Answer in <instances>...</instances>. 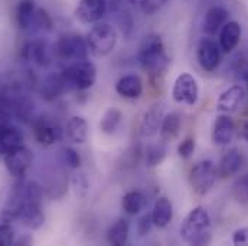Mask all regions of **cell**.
<instances>
[{"label":"cell","instance_id":"6da1fadb","mask_svg":"<svg viewBox=\"0 0 248 246\" xmlns=\"http://www.w3.org/2000/svg\"><path fill=\"white\" fill-rule=\"evenodd\" d=\"M139 63L149 72L150 79H162L169 68V57L165 52V45L160 35L150 33L144 38L137 54Z\"/></svg>","mask_w":248,"mask_h":246},{"label":"cell","instance_id":"7a4b0ae2","mask_svg":"<svg viewBox=\"0 0 248 246\" xmlns=\"http://www.w3.org/2000/svg\"><path fill=\"white\" fill-rule=\"evenodd\" d=\"M181 238L189 245H208L211 242V217L205 207H193L181 225Z\"/></svg>","mask_w":248,"mask_h":246},{"label":"cell","instance_id":"3957f363","mask_svg":"<svg viewBox=\"0 0 248 246\" xmlns=\"http://www.w3.org/2000/svg\"><path fill=\"white\" fill-rule=\"evenodd\" d=\"M117 41V30L108 23H97L95 26L91 28V30L87 35L88 49L95 57L110 55L114 51Z\"/></svg>","mask_w":248,"mask_h":246},{"label":"cell","instance_id":"277c9868","mask_svg":"<svg viewBox=\"0 0 248 246\" xmlns=\"http://www.w3.org/2000/svg\"><path fill=\"white\" fill-rule=\"evenodd\" d=\"M62 75L68 87H72L78 91H87L97 81V68L93 62L84 59L71 63L63 69Z\"/></svg>","mask_w":248,"mask_h":246},{"label":"cell","instance_id":"5b68a950","mask_svg":"<svg viewBox=\"0 0 248 246\" xmlns=\"http://www.w3.org/2000/svg\"><path fill=\"white\" fill-rule=\"evenodd\" d=\"M88 51L87 39L75 33L61 36L54 46L55 58L63 62L84 61L88 57Z\"/></svg>","mask_w":248,"mask_h":246},{"label":"cell","instance_id":"8992f818","mask_svg":"<svg viewBox=\"0 0 248 246\" xmlns=\"http://www.w3.org/2000/svg\"><path fill=\"white\" fill-rule=\"evenodd\" d=\"M217 176H218V170L215 163L212 160H202L192 167L189 173V182L195 193L203 196L212 188L217 180Z\"/></svg>","mask_w":248,"mask_h":246},{"label":"cell","instance_id":"52a82bcc","mask_svg":"<svg viewBox=\"0 0 248 246\" xmlns=\"http://www.w3.org/2000/svg\"><path fill=\"white\" fill-rule=\"evenodd\" d=\"M172 97L175 102L185 104V105H195L199 98V87L193 75L190 73H181L173 84Z\"/></svg>","mask_w":248,"mask_h":246},{"label":"cell","instance_id":"ba28073f","mask_svg":"<svg viewBox=\"0 0 248 246\" xmlns=\"http://www.w3.org/2000/svg\"><path fill=\"white\" fill-rule=\"evenodd\" d=\"M32 161H33L32 151L23 145L9 151L4 157L6 169L15 177H23L26 174V172L31 169Z\"/></svg>","mask_w":248,"mask_h":246},{"label":"cell","instance_id":"9c48e42d","mask_svg":"<svg viewBox=\"0 0 248 246\" xmlns=\"http://www.w3.org/2000/svg\"><path fill=\"white\" fill-rule=\"evenodd\" d=\"M107 0H79L75 9V17L84 25L98 23L107 13Z\"/></svg>","mask_w":248,"mask_h":246},{"label":"cell","instance_id":"30bf717a","mask_svg":"<svg viewBox=\"0 0 248 246\" xmlns=\"http://www.w3.org/2000/svg\"><path fill=\"white\" fill-rule=\"evenodd\" d=\"M196 58L201 68L206 72L215 71L221 63V48L209 38H203L196 51Z\"/></svg>","mask_w":248,"mask_h":246},{"label":"cell","instance_id":"8fae6325","mask_svg":"<svg viewBox=\"0 0 248 246\" xmlns=\"http://www.w3.org/2000/svg\"><path fill=\"white\" fill-rule=\"evenodd\" d=\"M22 57L38 66H48L54 59V48L45 41H31L22 49Z\"/></svg>","mask_w":248,"mask_h":246},{"label":"cell","instance_id":"7c38bea8","mask_svg":"<svg viewBox=\"0 0 248 246\" xmlns=\"http://www.w3.org/2000/svg\"><path fill=\"white\" fill-rule=\"evenodd\" d=\"M244 98H246L244 87L240 85V84L231 85L225 91H222L221 95L218 97L217 108L222 114H232V113H235L240 108V105L243 104Z\"/></svg>","mask_w":248,"mask_h":246},{"label":"cell","instance_id":"4fadbf2b","mask_svg":"<svg viewBox=\"0 0 248 246\" xmlns=\"http://www.w3.org/2000/svg\"><path fill=\"white\" fill-rule=\"evenodd\" d=\"M163 113H165L163 102H155L146 110L140 123V134L143 137H153L159 132L160 124L165 117Z\"/></svg>","mask_w":248,"mask_h":246},{"label":"cell","instance_id":"5bb4252c","mask_svg":"<svg viewBox=\"0 0 248 246\" xmlns=\"http://www.w3.org/2000/svg\"><path fill=\"white\" fill-rule=\"evenodd\" d=\"M243 163H244V157H243V153L238 148L228 150L222 156V159H221V161H219V164L217 167L218 176L221 179H230V177L235 176L240 172V169L243 167Z\"/></svg>","mask_w":248,"mask_h":246},{"label":"cell","instance_id":"9a60e30c","mask_svg":"<svg viewBox=\"0 0 248 246\" xmlns=\"http://www.w3.org/2000/svg\"><path fill=\"white\" fill-rule=\"evenodd\" d=\"M235 125L230 114H221L217 117L212 130V141L218 145H227L232 141Z\"/></svg>","mask_w":248,"mask_h":246},{"label":"cell","instance_id":"2e32d148","mask_svg":"<svg viewBox=\"0 0 248 246\" xmlns=\"http://www.w3.org/2000/svg\"><path fill=\"white\" fill-rule=\"evenodd\" d=\"M241 41V25L235 20L227 22L219 30V48L222 52H232Z\"/></svg>","mask_w":248,"mask_h":246},{"label":"cell","instance_id":"e0dca14e","mask_svg":"<svg viewBox=\"0 0 248 246\" xmlns=\"http://www.w3.org/2000/svg\"><path fill=\"white\" fill-rule=\"evenodd\" d=\"M25 204H26V199H25V196H23L20 187L17 186V187L12 191L10 197L6 200V203H4V206H3V210H1V220H3V222H7V223H10V222H13V220H19V217H20V215H22V212H23Z\"/></svg>","mask_w":248,"mask_h":246},{"label":"cell","instance_id":"ac0fdd59","mask_svg":"<svg viewBox=\"0 0 248 246\" xmlns=\"http://www.w3.org/2000/svg\"><path fill=\"white\" fill-rule=\"evenodd\" d=\"M228 10L222 6H212L206 10L203 17V32L208 36H215L221 28L227 23Z\"/></svg>","mask_w":248,"mask_h":246},{"label":"cell","instance_id":"d6986e66","mask_svg":"<svg viewBox=\"0 0 248 246\" xmlns=\"http://www.w3.org/2000/svg\"><path fill=\"white\" fill-rule=\"evenodd\" d=\"M19 222L31 231L39 229L45 222V215L42 210V203L39 202H26L23 212L19 217Z\"/></svg>","mask_w":248,"mask_h":246},{"label":"cell","instance_id":"ffe728a7","mask_svg":"<svg viewBox=\"0 0 248 246\" xmlns=\"http://www.w3.org/2000/svg\"><path fill=\"white\" fill-rule=\"evenodd\" d=\"M116 92L127 100H136L143 94V82L139 75L128 73L122 76L116 84Z\"/></svg>","mask_w":248,"mask_h":246},{"label":"cell","instance_id":"44dd1931","mask_svg":"<svg viewBox=\"0 0 248 246\" xmlns=\"http://www.w3.org/2000/svg\"><path fill=\"white\" fill-rule=\"evenodd\" d=\"M33 134H35L36 141L45 147L52 145L55 141H58L61 138V130L58 125H54V124L42 121V120L35 124Z\"/></svg>","mask_w":248,"mask_h":246},{"label":"cell","instance_id":"7402d4cb","mask_svg":"<svg viewBox=\"0 0 248 246\" xmlns=\"http://www.w3.org/2000/svg\"><path fill=\"white\" fill-rule=\"evenodd\" d=\"M173 216V207L172 203L168 197L162 196L155 202L153 206V212H152V219H153V225L157 228H166Z\"/></svg>","mask_w":248,"mask_h":246},{"label":"cell","instance_id":"603a6c76","mask_svg":"<svg viewBox=\"0 0 248 246\" xmlns=\"http://www.w3.org/2000/svg\"><path fill=\"white\" fill-rule=\"evenodd\" d=\"M182 130V118L179 113H170L163 117L162 124H160V138L163 141H173L179 137Z\"/></svg>","mask_w":248,"mask_h":246},{"label":"cell","instance_id":"cb8c5ba5","mask_svg":"<svg viewBox=\"0 0 248 246\" xmlns=\"http://www.w3.org/2000/svg\"><path fill=\"white\" fill-rule=\"evenodd\" d=\"M66 87L68 85H66V81L62 73H52V75L46 76L45 81L42 82L41 94L46 101H54L57 97L61 95Z\"/></svg>","mask_w":248,"mask_h":246},{"label":"cell","instance_id":"d4e9b609","mask_svg":"<svg viewBox=\"0 0 248 246\" xmlns=\"http://www.w3.org/2000/svg\"><path fill=\"white\" fill-rule=\"evenodd\" d=\"M23 135L22 132L10 125H3L0 127V151L7 154L9 151L17 148L22 145Z\"/></svg>","mask_w":248,"mask_h":246},{"label":"cell","instance_id":"484cf974","mask_svg":"<svg viewBox=\"0 0 248 246\" xmlns=\"http://www.w3.org/2000/svg\"><path fill=\"white\" fill-rule=\"evenodd\" d=\"M65 132L72 143L82 144L88 138V123L82 117H71L66 123Z\"/></svg>","mask_w":248,"mask_h":246},{"label":"cell","instance_id":"4316f807","mask_svg":"<svg viewBox=\"0 0 248 246\" xmlns=\"http://www.w3.org/2000/svg\"><path fill=\"white\" fill-rule=\"evenodd\" d=\"M128 235H130L128 222L125 219H119L110 226V229L107 232V239L111 245L123 246L128 241Z\"/></svg>","mask_w":248,"mask_h":246},{"label":"cell","instance_id":"83f0119b","mask_svg":"<svg viewBox=\"0 0 248 246\" xmlns=\"http://www.w3.org/2000/svg\"><path fill=\"white\" fill-rule=\"evenodd\" d=\"M146 203H147V199L140 191H128L124 194L123 200H122L124 212L127 215H131V216L140 213L146 207Z\"/></svg>","mask_w":248,"mask_h":246},{"label":"cell","instance_id":"f1b7e54d","mask_svg":"<svg viewBox=\"0 0 248 246\" xmlns=\"http://www.w3.org/2000/svg\"><path fill=\"white\" fill-rule=\"evenodd\" d=\"M36 6L33 3V0H20L16 9V20L20 29L23 30H29L33 14H35Z\"/></svg>","mask_w":248,"mask_h":246},{"label":"cell","instance_id":"f546056e","mask_svg":"<svg viewBox=\"0 0 248 246\" xmlns=\"http://www.w3.org/2000/svg\"><path fill=\"white\" fill-rule=\"evenodd\" d=\"M122 118H123V114L120 110L117 108H108L103 117H101V121H100V130L101 132L107 134V135H111L116 132V130L119 128V125L122 123Z\"/></svg>","mask_w":248,"mask_h":246},{"label":"cell","instance_id":"4dcf8cb0","mask_svg":"<svg viewBox=\"0 0 248 246\" xmlns=\"http://www.w3.org/2000/svg\"><path fill=\"white\" fill-rule=\"evenodd\" d=\"M166 141L162 140V143H155L150 144L146 150V163L149 167H156L159 166L163 159L166 157Z\"/></svg>","mask_w":248,"mask_h":246},{"label":"cell","instance_id":"1f68e13d","mask_svg":"<svg viewBox=\"0 0 248 246\" xmlns=\"http://www.w3.org/2000/svg\"><path fill=\"white\" fill-rule=\"evenodd\" d=\"M31 29L32 30H39V32H48V30L52 29V19H51L49 13L45 9L36 7L29 30Z\"/></svg>","mask_w":248,"mask_h":246},{"label":"cell","instance_id":"d6a6232c","mask_svg":"<svg viewBox=\"0 0 248 246\" xmlns=\"http://www.w3.org/2000/svg\"><path fill=\"white\" fill-rule=\"evenodd\" d=\"M232 197L238 203H248V173L238 177L232 185Z\"/></svg>","mask_w":248,"mask_h":246},{"label":"cell","instance_id":"836d02e7","mask_svg":"<svg viewBox=\"0 0 248 246\" xmlns=\"http://www.w3.org/2000/svg\"><path fill=\"white\" fill-rule=\"evenodd\" d=\"M60 160L62 164H65L69 169H78L81 166L79 154L71 147H63L60 150Z\"/></svg>","mask_w":248,"mask_h":246},{"label":"cell","instance_id":"e575fe53","mask_svg":"<svg viewBox=\"0 0 248 246\" xmlns=\"http://www.w3.org/2000/svg\"><path fill=\"white\" fill-rule=\"evenodd\" d=\"M71 183H72V188H74V191H75V194H77L78 197H84V196L88 193L90 182H88L85 173H82V172L75 173V174L72 176Z\"/></svg>","mask_w":248,"mask_h":246},{"label":"cell","instance_id":"d590c367","mask_svg":"<svg viewBox=\"0 0 248 246\" xmlns=\"http://www.w3.org/2000/svg\"><path fill=\"white\" fill-rule=\"evenodd\" d=\"M169 0H140V9L144 14L153 16L160 12Z\"/></svg>","mask_w":248,"mask_h":246},{"label":"cell","instance_id":"8d00e7d4","mask_svg":"<svg viewBox=\"0 0 248 246\" xmlns=\"http://www.w3.org/2000/svg\"><path fill=\"white\" fill-rule=\"evenodd\" d=\"M195 148H196L195 138L187 137V138H185V140L178 145V154H179V157H181V159H184V160H189V159L193 156Z\"/></svg>","mask_w":248,"mask_h":246},{"label":"cell","instance_id":"74e56055","mask_svg":"<svg viewBox=\"0 0 248 246\" xmlns=\"http://www.w3.org/2000/svg\"><path fill=\"white\" fill-rule=\"evenodd\" d=\"M13 244H15V231L7 222H3L0 225V246H9Z\"/></svg>","mask_w":248,"mask_h":246},{"label":"cell","instance_id":"f35d334b","mask_svg":"<svg viewBox=\"0 0 248 246\" xmlns=\"http://www.w3.org/2000/svg\"><path fill=\"white\" fill-rule=\"evenodd\" d=\"M232 244L237 246H248V228H240L232 233Z\"/></svg>","mask_w":248,"mask_h":246},{"label":"cell","instance_id":"ab89813d","mask_svg":"<svg viewBox=\"0 0 248 246\" xmlns=\"http://www.w3.org/2000/svg\"><path fill=\"white\" fill-rule=\"evenodd\" d=\"M152 226H153L152 213H150V215L147 213V215H144V216L139 220V233H140L141 236H144L146 233H149V232H150Z\"/></svg>","mask_w":248,"mask_h":246},{"label":"cell","instance_id":"60d3db41","mask_svg":"<svg viewBox=\"0 0 248 246\" xmlns=\"http://www.w3.org/2000/svg\"><path fill=\"white\" fill-rule=\"evenodd\" d=\"M16 244H17V245H29V244H32V238H31V236H28V238H22V239H19Z\"/></svg>","mask_w":248,"mask_h":246},{"label":"cell","instance_id":"b9f144b4","mask_svg":"<svg viewBox=\"0 0 248 246\" xmlns=\"http://www.w3.org/2000/svg\"><path fill=\"white\" fill-rule=\"evenodd\" d=\"M243 137H244V140L248 143V121H246L244 125H243Z\"/></svg>","mask_w":248,"mask_h":246},{"label":"cell","instance_id":"7bdbcfd3","mask_svg":"<svg viewBox=\"0 0 248 246\" xmlns=\"http://www.w3.org/2000/svg\"><path fill=\"white\" fill-rule=\"evenodd\" d=\"M127 1H130V3H136L137 0H127Z\"/></svg>","mask_w":248,"mask_h":246}]
</instances>
